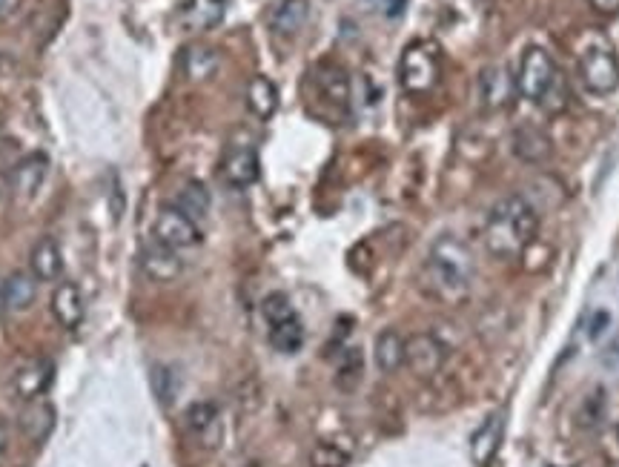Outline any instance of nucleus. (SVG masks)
I'll return each mask as SVG.
<instances>
[{
    "mask_svg": "<svg viewBox=\"0 0 619 467\" xmlns=\"http://www.w3.org/2000/svg\"><path fill=\"white\" fill-rule=\"evenodd\" d=\"M502 439H505V416H502V413H493V416H488V419L479 425V430H476L473 439H470V456H473V462L479 467L491 465L493 456L499 453Z\"/></svg>",
    "mask_w": 619,
    "mask_h": 467,
    "instance_id": "obj_17",
    "label": "nucleus"
},
{
    "mask_svg": "<svg viewBox=\"0 0 619 467\" xmlns=\"http://www.w3.org/2000/svg\"><path fill=\"white\" fill-rule=\"evenodd\" d=\"M519 86L516 75H511L508 66H488L479 72V101L488 112H502L513 104Z\"/></svg>",
    "mask_w": 619,
    "mask_h": 467,
    "instance_id": "obj_9",
    "label": "nucleus"
},
{
    "mask_svg": "<svg viewBox=\"0 0 619 467\" xmlns=\"http://www.w3.org/2000/svg\"><path fill=\"white\" fill-rule=\"evenodd\" d=\"M141 273L150 278V281H158V284H170L175 278L184 273V261L178 250H170L158 241H150L144 250H141Z\"/></svg>",
    "mask_w": 619,
    "mask_h": 467,
    "instance_id": "obj_13",
    "label": "nucleus"
},
{
    "mask_svg": "<svg viewBox=\"0 0 619 467\" xmlns=\"http://www.w3.org/2000/svg\"><path fill=\"white\" fill-rule=\"evenodd\" d=\"M0 66H3V52H0Z\"/></svg>",
    "mask_w": 619,
    "mask_h": 467,
    "instance_id": "obj_39",
    "label": "nucleus"
},
{
    "mask_svg": "<svg viewBox=\"0 0 619 467\" xmlns=\"http://www.w3.org/2000/svg\"><path fill=\"white\" fill-rule=\"evenodd\" d=\"M316 84H319L321 95H324L330 104H336V107L342 109L350 104V78H347V72H344L342 66L336 64L319 66V72H316Z\"/></svg>",
    "mask_w": 619,
    "mask_h": 467,
    "instance_id": "obj_25",
    "label": "nucleus"
},
{
    "mask_svg": "<svg viewBox=\"0 0 619 467\" xmlns=\"http://www.w3.org/2000/svg\"><path fill=\"white\" fill-rule=\"evenodd\" d=\"M350 462V447H344L339 439H321L310 450V467H347Z\"/></svg>",
    "mask_w": 619,
    "mask_h": 467,
    "instance_id": "obj_30",
    "label": "nucleus"
},
{
    "mask_svg": "<svg viewBox=\"0 0 619 467\" xmlns=\"http://www.w3.org/2000/svg\"><path fill=\"white\" fill-rule=\"evenodd\" d=\"M144 467H147V465H144Z\"/></svg>",
    "mask_w": 619,
    "mask_h": 467,
    "instance_id": "obj_42",
    "label": "nucleus"
},
{
    "mask_svg": "<svg viewBox=\"0 0 619 467\" xmlns=\"http://www.w3.org/2000/svg\"><path fill=\"white\" fill-rule=\"evenodd\" d=\"M181 66H184V75L198 84V81H210L213 78L215 72H218V66H221V58H218V52H215L213 46L193 43V46L184 49Z\"/></svg>",
    "mask_w": 619,
    "mask_h": 467,
    "instance_id": "obj_23",
    "label": "nucleus"
},
{
    "mask_svg": "<svg viewBox=\"0 0 619 467\" xmlns=\"http://www.w3.org/2000/svg\"><path fill=\"white\" fill-rule=\"evenodd\" d=\"M55 382V361L49 359H32L21 364L15 373H12V396L21 399L23 404L35 402V399H43L46 390Z\"/></svg>",
    "mask_w": 619,
    "mask_h": 467,
    "instance_id": "obj_8",
    "label": "nucleus"
},
{
    "mask_svg": "<svg viewBox=\"0 0 619 467\" xmlns=\"http://www.w3.org/2000/svg\"><path fill=\"white\" fill-rule=\"evenodd\" d=\"M221 175L224 181L235 187V190H244V187H253L261 175V161H258V152L253 147H235L227 152L224 164H221Z\"/></svg>",
    "mask_w": 619,
    "mask_h": 467,
    "instance_id": "obj_15",
    "label": "nucleus"
},
{
    "mask_svg": "<svg viewBox=\"0 0 619 467\" xmlns=\"http://www.w3.org/2000/svg\"><path fill=\"white\" fill-rule=\"evenodd\" d=\"M175 207H178L184 215H190L193 221H198V218H207V215H210L213 198H210V190H207L201 181H187L184 190L178 192Z\"/></svg>",
    "mask_w": 619,
    "mask_h": 467,
    "instance_id": "obj_26",
    "label": "nucleus"
},
{
    "mask_svg": "<svg viewBox=\"0 0 619 467\" xmlns=\"http://www.w3.org/2000/svg\"><path fill=\"white\" fill-rule=\"evenodd\" d=\"M442 78L439 55L430 43H410L399 61V84L410 95H425Z\"/></svg>",
    "mask_w": 619,
    "mask_h": 467,
    "instance_id": "obj_3",
    "label": "nucleus"
},
{
    "mask_svg": "<svg viewBox=\"0 0 619 467\" xmlns=\"http://www.w3.org/2000/svg\"><path fill=\"white\" fill-rule=\"evenodd\" d=\"M539 233V213L525 195L499 198L485 221V250L493 258H516L534 244Z\"/></svg>",
    "mask_w": 619,
    "mask_h": 467,
    "instance_id": "obj_2",
    "label": "nucleus"
},
{
    "mask_svg": "<svg viewBox=\"0 0 619 467\" xmlns=\"http://www.w3.org/2000/svg\"><path fill=\"white\" fill-rule=\"evenodd\" d=\"M556 75H559V69H556L554 58L542 46H528L522 61H519V75H516L519 95L534 101V104H542V98L556 81Z\"/></svg>",
    "mask_w": 619,
    "mask_h": 467,
    "instance_id": "obj_6",
    "label": "nucleus"
},
{
    "mask_svg": "<svg viewBox=\"0 0 619 467\" xmlns=\"http://www.w3.org/2000/svg\"><path fill=\"white\" fill-rule=\"evenodd\" d=\"M577 72L582 86L591 95H611L619 89V58L611 46H588L577 61Z\"/></svg>",
    "mask_w": 619,
    "mask_h": 467,
    "instance_id": "obj_4",
    "label": "nucleus"
},
{
    "mask_svg": "<svg viewBox=\"0 0 619 467\" xmlns=\"http://www.w3.org/2000/svg\"><path fill=\"white\" fill-rule=\"evenodd\" d=\"M304 339H307V336H304V324H301L299 316H293V319L270 327V344H273V350L284 353V356L299 353L301 347H304Z\"/></svg>",
    "mask_w": 619,
    "mask_h": 467,
    "instance_id": "obj_27",
    "label": "nucleus"
},
{
    "mask_svg": "<svg viewBox=\"0 0 619 467\" xmlns=\"http://www.w3.org/2000/svg\"><path fill=\"white\" fill-rule=\"evenodd\" d=\"M608 416V399H605V390L602 387H594L582 402H579L577 410V425L585 430V433H594L602 427Z\"/></svg>",
    "mask_w": 619,
    "mask_h": 467,
    "instance_id": "obj_28",
    "label": "nucleus"
},
{
    "mask_svg": "<svg viewBox=\"0 0 619 467\" xmlns=\"http://www.w3.org/2000/svg\"><path fill=\"white\" fill-rule=\"evenodd\" d=\"M152 393L155 399L161 402V407H170L178 396V379H175V370L167 364H155L152 367Z\"/></svg>",
    "mask_w": 619,
    "mask_h": 467,
    "instance_id": "obj_31",
    "label": "nucleus"
},
{
    "mask_svg": "<svg viewBox=\"0 0 619 467\" xmlns=\"http://www.w3.org/2000/svg\"><path fill=\"white\" fill-rule=\"evenodd\" d=\"M6 453H9V430L0 422V465H3V459H6Z\"/></svg>",
    "mask_w": 619,
    "mask_h": 467,
    "instance_id": "obj_36",
    "label": "nucleus"
},
{
    "mask_svg": "<svg viewBox=\"0 0 619 467\" xmlns=\"http://www.w3.org/2000/svg\"><path fill=\"white\" fill-rule=\"evenodd\" d=\"M373 361L376 367L385 373V376H393L405 367V339L399 330L387 327L376 336V344H373Z\"/></svg>",
    "mask_w": 619,
    "mask_h": 467,
    "instance_id": "obj_20",
    "label": "nucleus"
},
{
    "mask_svg": "<svg viewBox=\"0 0 619 467\" xmlns=\"http://www.w3.org/2000/svg\"><path fill=\"white\" fill-rule=\"evenodd\" d=\"M18 425L26 433L29 442L41 445L49 439V433L55 430V407L43 399H35V402H26V407L21 410L18 416Z\"/></svg>",
    "mask_w": 619,
    "mask_h": 467,
    "instance_id": "obj_18",
    "label": "nucleus"
},
{
    "mask_svg": "<svg viewBox=\"0 0 619 467\" xmlns=\"http://www.w3.org/2000/svg\"><path fill=\"white\" fill-rule=\"evenodd\" d=\"M184 427L193 436L195 442L207 450H215L224 439V422H221V410L213 402H195L184 413Z\"/></svg>",
    "mask_w": 619,
    "mask_h": 467,
    "instance_id": "obj_10",
    "label": "nucleus"
},
{
    "mask_svg": "<svg viewBox=\"0 0 619 467\" xmlns=\"http://www.w3.org/2000/svg\"><path fill=\"white\" fill-rule=\"evenodd\" d=\"M608 324H611V316H608L605 310L597 313V316H594V327H591V339H599V336L608 330Z\"/></svg>",
    "mask_w": 619,
    "mask_h": 467,
    "instance_id": "obj_34",
    "label": "nucleus"
},
{
    "mask_svg": "<svg viewBox=\"0 0 619 467\" xmlns=\"http://www.w3.org/2000/svg\"><path fill=\"white\" fill-rule=\"evenodd\" d=\"M261 316H264V321H267V327H273V324H281V321L293 319V316H296V310H293L290 298L284 296V293H270V296L261 301Z\"/></svg>",
    "mask_w": 619,
    "mask_h": 467,
    "instance_id": "obj_32",
    "label": "nucleus"
},
{
    "mask_svg": "<svg viewBox=\"0 0 619 467\" xmlns=\"http://www.w3.org/2000/svg\"><path fill=\"white\" fill-rule=\"evenodd\" d=\"M448 356L450 347L439 339L436 333H416V336L405 339L407 370H410L416 379H422V382L436 379V376L445 370Z\"/></svg>",
    "mask_w": 619,
    "mask_h": 467,
    "instance_id": "obj_5",
    "label": "nucleus"
},
{
    "mask_svg": "<svg viewBox=\"0 0 619 467\" xmlns=\"http://www.w3.org/2000/svg\"><path fill=\"white\" fill-rule=\"evenodd\" d=\"M49 307H52L55 321H58L64 330H78V327L84 324L86 316L84 296H81L78 284H72V281H61V284L55 287Z\"/></svg>",
    "mask_w": 619,
    "mask_h": 467,
    "instance_id": "obj_16",
    "label": "nucleus"
},
{
    "mask_svg": "<svg viewBox=\"0 0 619 467\" xmlns=\"http://www.w3.org/2000/svg\"><path fill=\"white\" fill-rule=\"evenodd\" d=\"M250 467H258V465H250Z\"/></svg>",
    "mask_w": 619,
    "mask_h": 467,
    "instance_id": "obj_41",
    "label": "nucleus"
},
{
    "mask_svg": "<svg viewBox=\"0 0 619 467\" xmlns=\"http://www.w3.org/2000/svg\"><path fill=\"white\" fill-rule=\"evenodd\" d=\"M38 296V278L32 273H12V276L3 281V310L9 313H26Z\"/></svg>",
    "mask_w": 619,
    "mask_h": 467,
    "instance_id": "obj_22",
    "label": "nucleus"
},
{
    "mask_svg": "<svg viewBox=\"0 0 619 467\" xmlns=\"http://www.w3.org/2000/svg\"><path fill=\"white\" fill-rule=\"evenodd\" d=\"M476 281V255L459 235H439L422 264V287L442 304H462Z\"/></svg>",
    "mask_w": 619,
    "mask_h": 467,
    "instance_id": "obj_1",
    "label": "nucleus"
},
{
    "mask_svg": "<svg viewBox=\"0 0 619 467\" xmlns=\"http://www.w3.org/2000/svg\"><path fill=\"white\" fill-rule=\"evenodd\" d=\"M364 379V356L359 347H347L336 367V384L344 393H353Z\"/></svg>",
    "mask_w": 619,
    "mask_h": 467,
    "instance_id": "obj_29",
    "label": "nucleus"
},
{
    "mask_svg": "<svg viewBox=\"0 0 619 467\" xmlns=\"http://www.w3.org/2000/svg\"><path fill=\"white\" fill-rule=\"evenodd\" d=\"M588 6L602 18H619V0H588Z\"/></svg>",
    "mask_w": 619,
    "mask_h": 467,
    "instance_id": "obj_33",
    "label": "nucleus"
},
{
    "mask_svg": "<svg viewBox=\"0 0 619 467\" xmlns=\"http://www.w3.org/2000/svg\"><path fill=\"white\" fill-rule=\"evenodd\" d=\"M29 267H32V276L38 281H58L61 270H64V255L55 238L43 235L41 241H35L32 253H29Z\"/></svg>",
    "mask_w": 619,
    "mask_h": 467,
    "instance_id": "obj_19",
    "label": "nucleus"
},
{
    "mask_svg": "<svg viewBox=\"0 0 619 467\" xmlns=\"http://www.w3.org/2000/svg\"><path fill=\"white\" fill-rule=\"evenodd\" d=\"M511 147L513 155L525 164H545L554 152V144L548 138L545 129H539L536 124H519L511 132Z\"/></svg>",
    "mask_w": 619,
    "mask_h": 467,
    "instance_id": "obj_14",
    "label": "nucleus"
},
{
    "mask_svg": "<svg viewBox=\"0 0 619 467\" xmlns=\"http://www.w3.org/2000/svg\"><path fill=\"white\" fill-rule=\"evenodd\" d=\"M227 15V0H184L175 21L184 32H210Z\"/></svg>",
    "mask_w": 619,
    "mask_h": 467,
    "instance_id": "obj_12",
    "label": "nucleus"
},
{
    "mask_svg": "<svg viewBox=\"0 0 619 467\" xmlns=\"http://www.w3.org/2000/svg\"><path fill=\"white\" fill-rule=\"evenodd\" d=\"M0 310H3V281H0Z\"/></svg>",
    "mask_w": 619,
    "mask_h": 467,
    "instance_id": "obj_38",
    "label": "nucleus"
},
{
    "mask_svg": "<svg viewBox=\"0 0 619 467\" xmlns=\"http://www.w3.org/2000/svg\"><path fill=\"white\" fill-rule=\"evenodd\" d=\"M617 439H619V425H617Z\"/></svg>",
    "mask_w": 619,
    "mask_h": 467,
    "instance_id": "obj_40",
    "label": "nucleus"
},
{
    "mask_svg": "<svg viewBox=\"0 0 619 467\" xmlns=\"http://www.w3.org/2000/svg\"><path fill=\"white\" fill-rule=\"evenodd\" d=\"M247 109L256 115L258 121H270L278 112V86L270 78L256 75L247 84Z\"/></svg>",
    "mask_w": 619,
    "mask_h": 467,
    "instance_id": "obj_24",
    "label": "nucleus"
},
{
    "mask_svg": "<svg viewBox=\"0 0 619 467\" xmlns=\"http://www.w3.org/2000/svg\"><path fill=\"white\" fill-rule=\"evenodd\" d=\"M152 241L181 253V250L201 244V230H198V221L181 213L178 207H164L152 221Z\"/></svg>",
    "mask_w": 619,
    "mask_h": 467,
    "instance_id": "obj_7",
    "label": "nucleus"
},
{
    "mask_svg": "<svg viewBox=\"0 0 619 467\" xmlns=\"http://www.w3.org/2000/svg\"><path fill=\"white\" fill-rule=\"evenodd\" d=\"M310 21V0H281L273 15H270V29L281 38H293Z\"/></svg>",
    "mask_w": 619,
    "mask_h": 467,
    "instance_id": "obj_21",
    "label": "nucleus"
},
{
    "mask_svg": "<svg viewBox=\"0 0 619 467\" xmlns=\"http://www.w3.org/2000/svg\"><path fill=\"white\" fill-rule=\"evenodd\" d=\"M46 170H49V158H46L43 152H32V155L21 158V161L15 164V170H12V178H9L12 195H15L21 204L32 201V198L38 195V190H41Z\"/></svg>",
    "mask_w": 619,
    "mask_h": 467,
    "instance_id": "obj_11",
    "label": "nucleus"
},
{
    "mask_svg": "<svg viewBox=\"0 0 619 467\" xmlns=\"http://www.w3.org/2000/svg\"><path fill=\"white\" fill-rule=\"evenodd\" d=\"M407 9V0H385V15L387 18H402Z\"/></svg>",
    "mask_w": 619,
    "mask_h": 467,
    "instance_id": "obj_35",
    "label": "nucleus"
},
{
    "mask_svg": "<svg viewBox=\"0 0 619 467\" xmlns=\"http://www.w3.org/2000/svg\"><path fill=\"white\" fill-rule=\"evenodd\" d=\"M18 3H21V0H0V18H3V15H9Z\"/></svg>",
    "mask_w": 619,
    "mask_h": 467,
    "instance_id": "obj_37",
    "label": "nucleus"
}]
</instances>
